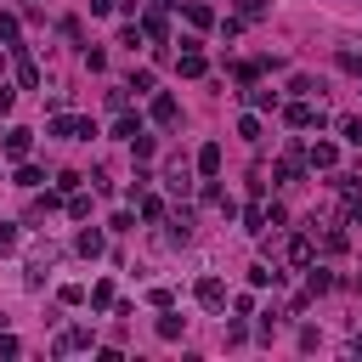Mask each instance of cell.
Masks as SVG:
<instances>
[{
	"label": "cell",
	"instance_id": "cell-42",
	"mask_svg": "<svg viewBox=\"0 0 362 362\" xmlns=\"http://www.w3.org/2000/svg\"><path fill=\"white\" fill-rule=\"evenodd\" d=\"M11 102H17V90H6V85H0V113H11Z\"/></svg>",
	"mask_w": 362,
	"mask_h": 362
},
{
	"label": "cell",
	"instance_id": "cell-13",
	"mask_svg": "<svg viewBox=\"0 0 362 362\" xmlns=\"http://www.w3.org/2000/svg\"><path fill=\"white\" fill-rule=\"evenodd\" d=\"M305 164H311V170H334V164H339V147H334V141H317V147L305 153Z\"/></svg>",
	"mask_w": 362,
	"mask_h": 362
},
{
	"label": "cell",
	"instance_id": "cell-37",
	"mask_svg": "<svg viewBox=\"0 0 362 362\" xmlns=\"http://www.w3.org/2000/svg\"><path fill=\"white\" fill-rule=\"evenodd\" d=\"M40 181H45V175H40L34 164H23V170H17V187H40Z\"/></svg>",
	"mask_w": 362,
	"mask_h": 362
},
{
	"label": "cell",
	"instance_id": "cell-8",
	"mask_svg": "<svg viewBox=\"0 0 362 362\" xmlns=\"http://www.w3.org/2000/svg\"><path fill=\"white\" fill-rule=\"evenodd\" d=\"M175 68H181V79H204V74H209V62H204V51H198V45H187V51L175 57Z\"/></svg>",
	"mask_w": 362,
	"mask_h": 362
},
{
	"label": "cell",
	"instance_id": "cell-33",
	"mask_svg": "<svg viewBox=\"0 0 362 362\" xmlns=\"http://www.w3.org/2000/svg\"><path fill=\"white\" fill-rule=\"evenodd\" d=\"M130 153H136V158H153V136L136 130V136H130Z\"/></svg>",
	"mask_w": 362,
	"mask_h": 362
},
{
	"label": "cell",
	"instance_id": "cell-17",
	"mask_svg": "<svg viewBox=\"0 0 362 362\" xmlns=\"http://www.w3.org/2000/svg\"><path fill=\"white\" fill-rule=\"evenodd\" d=\"M187 334V317H175L170 305H164V317H158V339H181Z\"/></svg>",
	"mask_w": 362,
	"mask_h": 362
},
{
	"label": "cell",
	"instance_id": "cell-21",
	"mask_svg": "<svg viewBox=\"0 0 362 362\" xmlns=\"http://www.w3.org/2000/svg\"><path fill=\"white\" fill-rule=\"evenodd\" d=\"M334 192H339L345 204H356V198H362V181H356V175H334Z\"/></svg>",
	"mask_w": 362,
	"mask_h": 362
},
{
	"label": "cell",
	"instance_id": "cell-41",
	"mask_svg": "<svg viewBox=\"0 0 362 362\" xmlns=\"http://www.w3.org/2000/svg\"><path fill=\"white\" fill-rule=\"evenodd\" d=\"M90 11H96V17H107V11H119V0H90Z\"/></svg>",
	"mask_w": 362,
	"mask_h": 362
},
{
	"label": "cell",
	"instance_id": "cell-38",
	"mask_svg": "<svg viewBox=\"0 0 362 362\" xmlns=\"http://www.w3.org/2000/svg\"><path fill=\"white\" fill-rule=\"evenodd\" d=\"M141 221H164V204L158 198H141Z\"/></svg>",
	"mask_w": 362,
	"mask_h": 362
},
{
	"label": "cell",
	"instance_id": "cell-4",
	"mask_svg": "<svg viewBox=\"0 0 362 362\" xmlns=\"http://www.w3.org/2000/svg\"><path fill=\"white\" fill-rule=\"evenodd\" d=\"M164 187H170L175 198H187V192H192V164H187L181 153H175V158L164 164Z\"/></svg>",
	"mask_w": 362,
	"mask_h": 362
},
{
	"label": "cell",
	"instance_id": "cell-20",
	"mask_svg": "<svg viewBox=\"0 0 362 362\" xmlns=\"http://www.w3.org/2000/svg\"><path fill=\"white\" fill-rule=\"evenodd\" d=\"M249 283H255V288H266V283H272V288H277V283H283V272H277V266H266V260H260V266H249Z\"/></svg>",
	"mask_w": 362,
	"mask_h": 362
},
{
	"label": "cell",
	"instance_id": "cell-3",
	"mask_svg": "<svg viewBox=\"0 0 362 362\" xmlns=\"http://www.w3.org/2000/svg\"><path fill=\"white\" fill-rule=\"evenodd\" d=\"M51 136H62V141H90L96 124H90V119H74V113H57V119H51Z\"/></svg>",
	"mask_w": 362,
	"mask_h": 362
},
{
	"label": "cell",
	"instance_id": "cell-30",
	"mask_svg": "<svg viewBox=\"0 0 362 362\" xmlns=\"http://www.w3.org/2000/svg\"><path fill=\"white\" fill-rule=\"evenodd\" d=\"M345 243H351V238H345L339 226H328V232H322V249H328V255H345Z\"/></svg>",
	"mask_w": 362,
	"mask_h": 362
},
{
	"label": "cell",
	"instance_id": "cell-19",
	"mask_svg": "<svg viewBox=\"0 0 362 362\" xmlns=\"http://www.w3.org/2000/svg\"><path fill=\"white\" fill-rule=\"evenodd\" d=\"M74 249H79L85 260H96V255H102V232H90V226H85V232L74 238Z\"/></svg>",
	"mask_w": 362,
	"mask_h": 362
},
{
	"label": "cell",
	"instance_id": "cell-31",
	"mask_svg": "<svg viewBox=\"0 0 362 362\" xmlns=\"http://www.w3.org/2000/svg\"><path fill=\"white\" fill-rule=\"evenodd\" d=\"M0 40H6L11 51H23V45H17V17H11V11H0Z\"/></svg>",
	"mask_w": 362,
	"mask_h": 362
},
{
	"label": "cell",
	"instance_id": "cell-40",
	"mask_svg": "<svg viewBox=\"0 0 362 362\" xmlns=\"http://www.w3.org/2000/svg\"><path fill=\"white\" fill-rule=\"evenodd\" d=\"M17 351H23V345H17L11 334H0V356H17Z\"/></svg>",
	"mask_w": 362,
	"mask_h": 362
},
{
	"label": "cell",
	"instance_id": "cell-22",
	"mask_svg": "<svg viewBox=\"0 0 362 362\" xmlns=\"http://www.w3.org/2000/svg\"><path fill=\"white\" fill-rule=\"evenodd\" d=\"M85 300H90V311H113V283H96Z\"/></svg>",
	"mask_w": 362,
	"mask_h": 362
},
{
	"label": "cell",
	"instance_id": "cell-43",
	"mask_svg": "<svg viewBox=\"0 0 362 362\" xmlns=\"http://www.w3.org/2000/svg\"><path fill=\"white\" fill-rule=\"evenodd\" d=\"M28 6H40V0H28Z\"/></svg>",
	"mask_w": 362,
	"mask_h": 362
},
{
	"label": "cell",
	"instance_id": "cell-2",
	"mask_svg": "<svg viewBox=\"0 0 362 362\" xmlns=\"http://www.w3.org/2000/svg\"><path fill=\"white\" fill-rule=\"evenodd\" d=\"M283 119H288L294 130H311V124H322L328 113H322V96H300V102H288V107H283Z\"/></svg>",
	"mask_w": 362,
	"mask_h": 362
},
{
	"label": "cell",
	"instance_id": "cell-36",
	"mask_svg": "<svg viewBox=\"0 0 362 362\" xmlns=\"http://www.w3.org/2000/svg\"><path fill=\"white\" fill-rule=\"evenodd\" d=\"M124 90H136V96H141V90H153V74H147V68H136V74H130V85H124Z\"/></svg>",
	"mask_w": 362,
	"mask_h": 362
},
{
	"label": "cell",
	"instance_id": "cell-32",
	"mask_svg": "<svg viewBox=\"0 0 362 362\" xmlns=\"http://www.w3.org/2000/svg\"><path fill=\"white\" fill-rule=\"evenodd\" d=\"M238 136H243V141H260V119L243 113V119H238Z\"/></svg>",
	"mask_w": 362,
	"mask_h": 362
},
{
	"label": "cell",
	"instance_id": "cell-11",
	"mask_svg": "<svg viewBox=\"0 0 362 362\" xmlns=\"http://www.w3.org/2000/svg\"><path fill=\"white\" fill-rule=\"evenodd\" d=\"M28 147H34V130L11 124V130H6V158H28Z\"/></svg>",
	"mask_w": 362,
	"mask_h": 362
},
{
	"label": "cell",
	"instance_id": "cell-18",
	"mask_svg": "<svg viewBox=\"0 0 362 362\" xmlns=\"http://www.w3.org/2000/svg\"><path fill=\"white\" fill-rule=\"evenodd\" d=\"M288 90H294V96H322L328 85H322V79H311V74H294V79H288Z\"/></svg>",
	"mask_w": 362,
	"mask_h": 362
},
{
	"label": "cell",
	"instance_id": "cell-12",
	"mask_svg": "<svg viewBox=\"0 0 362 362\" xmlns=\"http://www.w3.org/2000/svg\"><path fill=\"white\" fill-rule=\"evenodd\" d=\"M311 260H317V243H311V232L288 238V266H311Z\"/></svg>",
	"mask_w": 362,
	"mask_h": 362
},
{
	"label": "cell",
	"instance_id": "cell-44",
	"mask_svg": "<svg viewBox=\"0 0 362 362\" xmlns=\"http://www.w3.org/2000/svg\"><path fill=\"white\" fill-rule=\"evenodd\" d=\"M0 328H6V317H0Z\"/></svg>",
	"mask_w": 362,
	"mask_h": 362
},
{
	"label": "cell",
	"instance_id": "cell-24",
	"mask_svg": "<svg viewBox=\"0 0 362 362\" xmlns=\"http://www.w3.org/2000/svg\"><path fill=\"white\" fill-rule=\"evenodd\" d=\"M266 11H272V0H238V17H243V23H260Z\"/></svg>",
	"mask_w": 362,
	"mask_h": 362
},
{
	"label": "cell",
	"instance_id": "cell-10",
	"mask_svg": "<svg viewBox=\"0 0 362 362\" xmlns=\"http://www.w3.org/2000/svg\"><path fill=\"white\" fill-rule=\"evenodd\" d=\"M153 124H164V130L181 124V102L175 96H153Z\"/></svg>",
	"mask_w": 362,
	"mask_h": 362
},
{
	"label": "cell",
	"instance_id": "cell-25",
	"mask_svg": "<svg viewBox=\"0 0 362 362\" xmlns=\"http://www.w3.org/2000/svg\"><path fill=\"white\" fill-rule=\"evenodd\" d=\"M187 23H192V28H209V23H215V11H209L204 0H192V6H187Z\"/></svg>",
	"mask_w": 362,
	"mask_h": 362
},
{
	"label": "cell",
	"instance_id": "cell-29",
	"mask_svg": "<svg viewBox=\"0 0 362 362\" xmlns=\"http://www.w3.org/2000/svg\"><path fill=\"white\" fill-rule=\"evenodd\" d=\"M68 215H74V221H85V215H90V198H85V192H79V187H74V192H68Z\"/></svg>",
	"mask_w": 362,
	"mask_h": 362
},
{
	"label": "cell",
	"instance_id": "cell-28",
	"mask_svg": "<svg viewBox=\"0 0 362 362\" xmlns=\"http://www.w3.org/2000/svg\"><path fill=\"white\" fill-rule=\"evenodd\" d=\"M249 107H277V90H266V85H249Z\"/></svg>",
	"mask_w": 362,
	"mask_h": 362
},
{
	"label": "cell",
	"instance_id": "cell-5",
	"mask_svg": "<svg viewBox=\"0 0 362 362\" xmlns=\"http://www.w3.org/2000/svg\"><path fill=\"white\" fill-rule=\"evenodd\" d=\"M192 232H198V215L187 204H175L170 209V243H192Z\"/></svg>",
	"mask_w": 362,
	"mask_h": 362
},
{
	"label": "cell",
	"instance_id": "cell-35",
	"mask_svg": "<svg viewBox=\"0 0 362 362\" xmlns=\"http://www.w3.org/2000/svg\"><path fill=\"white\" fill-rule=\"evenodd\" d=\"M339 136H345L351 147H362V119H339Z\"/></svg>",
	"mask_w": 362,
	"mask_h": 362
},
{
	"label": "cell",
	"instance_id": "cell-7",
	"mask_svg": "<svg viewBox=\"0 0 362 362\" xmlns=\"http://www.w3.org/2000/svg\"><path fill=\"white\" fill-rule=\"evenodd\" d=\"M300 175H305V153H300V147H288V153L277 158V181H283V187H294Z\"/></svg>",
	"mask_w": 362,
	"mask_h": 362
},
{
	"label": "cell",
	"instance_id": "cell-6",
	"mask_svg": "<svg viewBox=\"0 0 362 362\" xmlns=\"http://www.w3.org/2000/svg\"><path fill=\"white\" fill-rule=\"evenodd\" d=\"M192 294H198V305H204V311H226V283H221V277H198V288H192Z\"/></svg>",
	"mask_w": 362,
	"mask_h": 362
},
{
	"label": "cell",
	"instance_id": "cell-27",
	"mask_svg": "<svg viewBox=\"0 0 362 362\" xmlns=\"http://www.w3.org/2000/svg\"><path fill=\"white\" fill-rule=\"evenodd\" d=\"M17 79H23V85H28V90H34V85H40V68H34V57H17Z\"/></svg>",
	"mask_w": 362,
	"mask_h": 362
},
{
	"label": "cell",
	"instance_id": "cell-34",
	"mask_svg": "<svg viewBox=\"0 0 362 362\" xmlns=\"http://www.w3.org/2000/svg\"><path fill=\"white\" fill-rule=\"evenodd\" d=\"M243 226L260 232V226H266V204H249V209H243Z\"/></svg>",
	"mask_w": 362,
	"mask_h": 362
},
{
	"label": "cell",
	"instance_id": "cell-14",
	"mask_svg": "<svg viewBox=\"0 0 362 362\" xmlns=\"http://www.w3.org/2000/svg\"><path fill=\"white\" fill-rule=\"evenodd\" d=\"M198 175H221V141H204L198 147Z\"/></svg>",
	"mask_w": 362,
	"mask_h": 362
},
{
	"label": "cell",
	"instance_id": "cell-16",
	"mask_svg": "<svg viewBox=\"0 0 362 362\" xmlns=\"http://www.w3.org/2000/svg\"><path fill=\"white\" fill-rule=\"evenodd\" d=\"M334 62H339L345 74H356V79H362V51H356L351 40H345V45H334Z\"/></svg>",
	"mask_w": 362,
	"mask_h": 362
},
{
	"label": "cell",
	"instance_id": "cell-26",
	"mask_svg": "<svg viewBox=\"0 0 362 362\" xmlns=\"http://www.w3.org/2000/svg\"><path fill=\"white\" fill-rule=\"evenodd\" d=\"M136 130H141V119H136V113H119V119H113V136H119V141H130Z\"/></svg>",
	"mask_w": 362,
	"mask_h": 362
},
{
	"label": "cell",
	"instance_id": "cell-15",
	"mask_svg": "<svg viewBox=\"0 0 362 362\" xmlns=\"http://www.w3.org/2000/svg\"><path fill=\"white\" fill-rule=\"evenodd\" d=\"M305 272H311V277H305V294H328V288H334V272H328V266H317V260H311Z\"/></svg>",
	"mask_w": 362,
	"mask_h": 362
},
{
	"label": "cell",
	"instance_id": "cell-9",
	"mask_svg": "<svg viewBox=\"0 0 362 362\" xmlns=\"http://www.w3.org/2000/svg\"><path fill=\"white\" fill-rule=\"evenodd\" d=\"M141 34H147V40H153V45H170V23H164V6H158V11H147V17H141Z\"/></svg>",
	"mask_w": 362,
	"mask_h": 362
},
{
	"label": "cell",
	"instance_id": "cell-39",
	"mask_svg": "<svg viewBox=\"0 0 362 362\" xmlns=\"http://www.w3.org/2000/svg\"><path fill=\"white\" fill-rule=\"evenodd\" d=\"M11 243H17V226H11V221H0V249H11Z\"/></svg>",
	"mask_w": 362,
	"mask_h": 362
},
{
	"label": "cell",
	"instance_id": "cell-1",
	"mask_svg": "<svg viewBox=\"0 0 362 362\" xmlns=\"http://www.w3.org/2000/svg\"><path fill=\"white\" fill-rule=\"evenodd\" d=\"M57 260H62V249H57L51 238H45V243H34V249H28V288H40V283L51 277V266H57Z\"/></svg>",
	"mask_w": 362,
	"mask_h": 362
},
{
	"label": "cell",
	"instance_id": "cell-23",
	"mask_svg": "<svg viewBox=\"0 0 362 362\" xmlns=\"http://www.w3.org/2000/svg\"><path fill=\"white\" fill-rule=\"evenodd\" d=\"M90 345V328H68L62 339H57V351H85Z\"/></svg>",
	"mask_w": 362,
	"mask_h": 362
}]
</instances>
